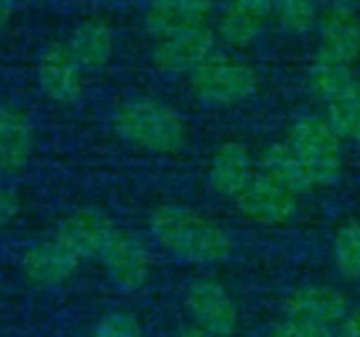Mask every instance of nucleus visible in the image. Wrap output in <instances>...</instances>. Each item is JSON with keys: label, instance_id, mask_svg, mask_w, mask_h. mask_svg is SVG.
Returning a JSON list of instances; mask_svg holds the SVG:
<instances>
[{"label": "nucleus", "instance_id": "1", "mask_svg": "<svg viewBox=\"0 0 360 337\" xmlns=\"http://www.w3.org/2000/svg\"><path fill=\"white\" fill-rule=\"evenodd\" d=\"M146 226L152 243L186 266H219L234 253V239L221 224L179 203L156 205L148 213Z\"/></svg>", "mask_w": 360, "mask_h": 337}, {"label": "nucleus", "instance_id": "2", "mask_svg": "<svg viewBox=\"0 0 360 337\" xmlns=\"http://www.w3.org/2000/svg\"><path fill=\"white\" fill-rule=\"evenodd\" d=\"M110 125L120 141L152 156L179 154L188 144V122L184 114L152 95L122 99L114 108Z\"/></svg>", "mask_w": 360, "mask_h": 337}, {"label": "nucleus", "instance_id": "3", "mask_svg": "<svg viewBox=\"0 0 360 337\" xmlns=\"http://www.w3.org/2000/svg\"><path fill=\"white\" fill-rule=\"evenodd\" d=\"M289 146L297 154L312 190L333 186L344 171V139L321 114L300 116L287 137Z\"/></svg>", "mask_w": 360, "mask_h": 337}, {"label": "nucleus", "instance_id": "4", "mask_svg": "<svg viewBox=\"0 0 360 337\" xmlns=\"http://www.w3.org/2000/svg\"><path fill=\"white\" fill-rule=\"evenodd\" d=\"M192 95L207 108H232L249 101L259 87L257 72L245 59L213 51L190 76Z\"/></svg>", "mask_w": 360, "mask_h": 337}, {"label": "nucleus", "instance_id": "5", "mask_svg": "<svg viewBox=\"0 0 360 337\" xmlns=\"http://www.w3.org/2000/svg\"><path fill=\"white\" fill-rule=\"evenodd\" d=\"M184 310L190 325L213 337H234L240 327V308L215 276H198L186 287Z\"/></svg>", "mask_w": 360, "mask_h": 337}, {"label": "nucleus", "instance_id": "6", "mask_svg": "<svg viewBox=\"0 0 360 337\" xmlns=\"http://www.w3.org/2000/svg\"><path fill=\"white\" fill-rule=\"evenodd\" d=\"M97 262L105 281L120 293H137L146 289L154 272V260L148 243L120 228H116Z\"/></svg>", "mask_w": 360, "mask_h": 337}, {"label": "nucleus", "instance_id": "7", "mask_svg": "<svg viewBox=\"0 0 360 337\" xmlns=\"http://www.w3.org/2000/svg\"><path fill=\"white\" fill-rule=\"evenodd\" d=\"M213 51H217V34L202 25L156 38L150 51L154 68L169 76H190Z\"/></svg>", "mask_w": 360, "mask_h": 337}, {"label": "nucleus", "instance_id": "8", "mask_svg": "<svg viewBox=\"0 0 360 337\" xmlns=\"http://www.w3.org/2000/svg\"><path fill=\"white\" fill-rule=\"evenodd\" d=\"M36 78L42 95L55 106H72L84 93V70L74 59L65 40H53L40 51Z\"/></svg>", "mask_w": 360, "mask_h": 337}, {"label": "nucleus", "instance_id": "9", "mask_svg": "<svg viewBox=\"0 0 360 337\" xmlns=\"http://www.w3.org/2000/svg\"><path fill=\"white\" fill-rule=\"evenodd\" d=\"M236 211L257 226H285L289 224L300 209V196L281 184L268 179L262 173L249 182V186L234 198Z\"/></svg>", "mask_w": 360, "mask_h": 337}, {"label": "nucleus", "instance_id": "10", "mask_svg": "<svg viewBox=\"0 0 360 337\" xmlns=\"http://www.w3.org/2000/svg\"><path fill=\"white\" fill-rule=\"evenodd\" d=\"M114 232L116 226L108 213L95 207H78L59 220L53 236L82 264L99 260Z\"/></svg>", "mask_w": 360, "mask_h": 337}, {"label": "nucleus", "instance_id": "11", "mask_svg": "<svg viewBox=\"0 0 360 337\" xmlns=\"http://www.w3.org/2000/svg\"><path fill=\"white\" fill-rule=\"evenodd\" d=\"M17 266L30 287L51 291L72 281L80 268V262L55 236H51L27 245L19 255Z\"/></svg>", "mask_w": 360, "mask_h": 337}, {"label": "nucleus", "instance_id": "12", "mask_svg": "<svg viewBox=\"0 0 360 337\" xmlns=\"http://www.w3.org/2000/svg\"><path fill=\"white\" fill-rule=\"evenodd\" d=\"M346 291L331 283H306L295 287L283 304V317L338 327L350 310Z\"/></svg>", "mask_w": 360, "mask_h": 337}, {"label": "nucleus", "instance_id": "13", "mask_svg": "<svg viewBox=\"0 0 360 337\" xmlns=\"http://www.w3.org/2000/svg\"><path fill=\"white\" fill-rule=\"evenodd\" d=\"M316 59L338 65H354L360 57V19L352 6L331 4L319 19Z\"/></svg>", "mask_w": 360, "mask_h": 337}, {"label": "nucleus", "instance_id": "14", "mask_svg": "<svg viewBox=\"0 0 360 337\" xmlns=\"http://www.w3.org/2000/svg\"><path fill=\"white\" fill-rule=\"evenodd\" d=\"M257 160L253 158L251 150L236 139L221 141L207 165V184L213 194L219 198L234 201L255 177Z\"/></svg>", "mask_w": 360, "mask_h": 337}, {"label": "nucleus", "instance_id": "15", "mask_svg": "<svg viewBox=\"0 0 360 337\" xmlns=\"http://www.w3.org/2000/svg\"><path fill=\"white\" fill-rule=\"evenodd\" d=\"M36 150V129L32 116L17 103L0 106V175H21Z\"/></svg>", "mask_w": 360, "mask_h": 337}, {"label": "nucleus", "instance_id": "16", "mask_svg": "<svg viewBox=\"0 0 360 337\" xmlns=\"http://www.w3.org/2000/svg\"><path fill=\"white\" fill-rule=\"evenodd\" d=\"M272 21V0H228L217 17L215 34L230 49L251 46Z\"/></svg>", "mask_w": 360, "mask_h": 337}, {"label": "nucleus", "instance_id": "17", "mask_svg": "<svg viewBox=\"0 0 360 337\" xmlns=\"http://www.w3.org/2000/svg\"><path fill=\"white\" fill-rule=\"evenodd\" d=\"M213 13L215 0H148L143 27L156 40L175 32L209 25Z\"/></svg>", "mask_w": 360, "mask_h": 337}, {"label": "nucleus", "instance_id": "18", "mask_svg": "<svg viewBox=\"0 0 360 337\" xmlns=\"http://www.w3.org/2000/svg\"><path fill=\"white\" fill-rule=\"evenodd\" d=\"M65 44L84 74H95L112 61L116 51V32L105 17L93 15L80 19L72 27Z\"/></svg>", "mask_w": 360, "mask_h": 337}, {"label": "nucleus", "instance_id": "19", "mask_svg": "<svg viewBox=\"0 0 360 337\" xmlns=\"http://www.w3.org/2000/svg\"><path fill=\"white\" fill-rule=\"evenodd\" d=\"M257 173H262L268 179L281 184L283 188L295 192L297 196L312 190L310 179H308L297 154L289 146V141L270 144L257 160Z\"/></svg>", "mask_w": 360, "mask_h": 337}, {"label": "nucleus", "instance_id": "20", "mask_svg": "<svg viewBox=\"0 0 360 337\" xmlns=\"http://www.w3.org/2000/svg\"><path fill=\"white\" fill-rule=\"evenodd\" d=\"M319 0H272V19L289 36H304L319 25Z\"/></svg>", "mask_w": 360, "mask_h": 337}, {"label": "nucleus", "instance_id": "21", "mask_svg": "<svg viewBox=\"0 0 360 337\" xmlns=\"http://www.w3.org/2000/svg\"><path fill=\"white\" fill-rule=\"evenodd\" d=\"M333 266L338 274L348 283L360 281V222L350 220L342 224L333 236Z\"/></svg>", "mask_w": 360, "mask_h": 337}, {"label": "nucleus", "instance_id": "22", "mask_svg": "<svg viewBox=\"0 0 360 337\" xmlns=\"http://www.w3.org/2000/svg\"><path fill=\"white\" fill-rule=\"evenodd\" d=\"M308 82H310L312 93L316 97H321L325 103H329L331 99L340 97L350 87H354L359 82V78L350 65H338V63H327V61L314 59L310 74H308Z\"/></svg>", "mask_w": 360, "mask_h": 337}, {"label": "nucleus", "instance_id": "23", "mask_svg": "<svg viewBox=\"0 0 360 337\" xmlns=\"http://www.w3.org/2000/svg\"><path fill=\"white\" fill-rule=\"evenodd\" d=\"M325 118L344 141H354L360 146V80L327 103Z\"/></svg>", "mask_w": 360, "mask_h": 337}, {"label": "nucleus", "instance_id": "24", "mask_svg": "<svg viewBox=\"0 0 360 337\" xmlns=\"http://www.w3.org/2000/svg\"><path fill=\"white\" fill-rule=\"evenodd\" d=\"M91 337H143V325L129 310H112L95 323Z\"/></svg>", "mask_w": 360, "mask_h": 337}, {"label": "nucleus", "instance_id": "25", "mask_svg": "<svg viewBox=\"0 0 360 337\" xmlns=\"http://www.w3.org/2000/svg\"><path fill=\"white\" fill-rule=\"evenodd\" d=\"M270 337H335L333 327L283 317L270 327Z\"/></svg>", "mask_w": 360, "mask_h": 337}, {"label": "nucleus", "instance_id": "26", "mask_svg": "<svg viewBox=\"0 0 360 337\" xmlns=\"http://www.w3.org/2000/svg\"><path fill=\"white\" fill-rule=\"evenodd\" d=\"M21 213V198L19 194L8 188L0 186V230L8 228Z\"/></svg>", "mask_w": 360, "mask_h": 337}, {"label": "nucleus", "instance_id": "27", "mask_svg": "<svg viewBox=\"0 0 360 337\" xmlns=\"http://www.w3.org/2000/svg\"><path fill=\"white\" fill-rule=\"evenodd\" d=\"M335 337H360V304L352 306L344 321L335 327Z\"/></svg>", "mask_w": 360, "mask_h": 337}, {"label": "nucleus", "instance_id": "28", "mask_svg": "<svg viewBox=\"0 0 360 337\" xmlns=\"http://www.w3.org/2000/svg\"><path fill=\"white\" fill-rule=\"evenodd\" d=\"M15 15V0H0V32L11 23Z\"/></svg>", "mask_w": 360, "mask_h": 337}, {"label": "nucleus", "instance_id": "29", "mask_svg": "<svg viewBox=\"0 0 360 337\" xmlns=\"http://www.w3.org/2000/svg\"><path fill=\"white\" fill-rule=\"evenodd\" d=\"M177 337H213L209 336V333H205V331H200V329H196L194 325H184L181 329H179V333H177Z\"/></svg>", "mask_w": 360, "mask_h": 337}, {"label": "nucleus", "instance_id": "30", "mask_svg": "<svg viewBox=\"0 0 360 337\" xmlns=\"http://www.w3.org/2000/svg\"><path fill=\"white\" fill-rule=\"evenodd\" d=\"M359 0H333V4H342V6H352L354 8V4H356Z\"/></svg>", "mask_w": 360, "mask_h": 337}]
</instances>
